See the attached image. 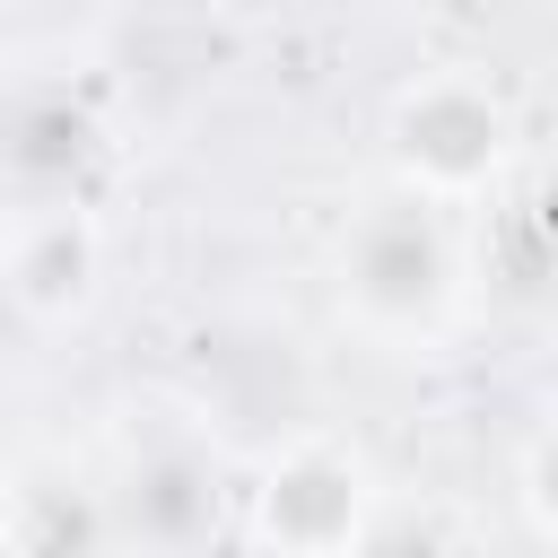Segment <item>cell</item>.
<instances>
[{"label":"cell","instance_id":"7a4b0ae2","mask_svg":"<svg viewBox=\"0 0 558 558\" xmlns=\"http://www.w3.org/2000/svg\"><path fill=\"white\" fill-rule=\"evenodd\" d=\"M384 166L436 209H488L514 166V113L480 70H418L384 105Z\"/></svg>","mask_w":558,"mask_h":558},{"label":"cell","instance_id":"5b68a950","mask_svg":"<svg viewBox=\"0 0 558 558\" xmlns=\"http://www.w3.org/2000/svg\"><path fill=\"white\" fill-rule=\"evenodd\" d=\"M105 148V113L70 78H17L0 96V183L17 201H87Z\"/></svg>","mask_w":558,"mask_h":558},{"label":"cell","instance_id":"8992f818","mask_svg":"<svg viewBox=\"0 0 558 558\" xmlns=\"http://www.w3.org/2000/svg\"><path fill=\"white\" fill-rule=\"evenodd\" d=\"M218 445H201L192 427H148L131 453H122V471H113V488H96L105 506H113V523L122 532H140V541H201L209 523H218Z\"/></svg>","mask_w":558,"mask_h":558},{"label":"cell","instance_id":"6da1fadb","mask_svg":"<svg viewBox=\"0 0 558 558\" xmlns=\"http://www.w3.org/2000/svg\"><path fill=\"white\" fill-rule=\"evenodd\" d=\"M331 288H340V314L384 340V349H427L445 340V323L462 314V244H453V218L418 192H384L366 201L340 244H331Z\"/></svg>","mask_w":558,"mask_h":558},{"label":"cell","instance_id":"277c9868","mask_svg":"<svg viewBox=\"0 0 558 558\" xmlns=\"http://www.w3.org/2000/svg\"><path fill=\"white\" fill-rule=\"evenodd\" d=\"M105 296V227L87 201H17L0 235V305L17 323H78Z\"/></svg>","mask_w":558,"mask_h":558},{"label":"cell","instance_id":"3957f363","mask_svg":"<svg viewBox=\"0 0 558 558\" xmlns=\"http://www.w3.org/2000/svg\"><path fill=\"white\" fill-rule=\"evenodd\" d=\"M375 471L340 436H288L253 488H244V532L270 549H357L375 541Z\"/></svg>","mask_w":558,"mask_h":558},{"label":"cell","instance_id":"52a82bcc","mask_svg":"<svg viewBox=\"0 0 558 558\" xmlns=\"http://www.w3.org/2000/svg\"><path fill=\"white\" fill-rule=\"evenodd\" d=\"M0 541H9V497H0Z\"/></svg>","mask_w":558,"mask_h":558}]
</instances>
